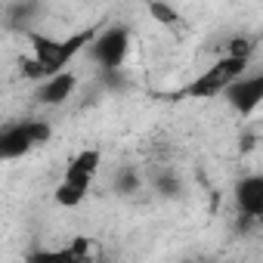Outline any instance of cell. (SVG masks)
Here are the masks:
<instances>
[{"instance_id":"4","label":"cell","mask_w":263,"mask_h":263,"mask_svg":"<svg viewBox=\"0 0 263 263\" xmlns=\"http://www.w3.org/2000/svg\"><path fill=\"white\" fill-rule=\"evenodd\" d=\"M99 167H102V152L99 149H81L68 164H65V183H74V186H81V189H90V183L96 180V174H99Z\"/></svg>"},{"instance_id":"1","label":"cell","mask_w":263,"mask_h":263,"mask_svg":"<svg viewBox=\"0 0 263 263\" xmlns=\"http://www.w3.org/2000/svg\"><path fill=\"white\" fill-rule=\"evenodd\" d=\"M248 56H220L217 62H211L192 84H186V96L192 99H208V96H220L232 81H238L248 71Z\"/></svg>"},{"instance_id":"9","label":"cell","mask_w":263,"mask_h":263,"mask_svg":"<svg viewBox=\"0 0 263 263\" xmlns=\"http://www.w3.org/2000/svg\"><path fill=\"white\" fill-rule=\"evenodd\" d=\"M149 10H152V16H155L161 25H177V22H180V13H177L174 7L161 4V0H152V4H149Z\"/></svg>"},{"instance_id":"7","label":"cell","mask_w":263,"mask_h":263,"mask_svg":"<svg viewBox=\"0 0 263 263\" xmlns=\"http://www.w3.org/2000/svg\"><path fill=\"white\" fill-rule=\"evenodd\" d=\"M235 201H238V211L241 217H260L263 214V177L251 174L245 180H238V189H235Z\"/></svg>"},{"instance_id":"5","label":"cell","mask_w":263,"mask_h":263,"mask_svg":"<svg viewBox=\"0 0 263 263\" xmlns=\"http://www.w3.org/2000/svg\"><path fill=\"white\" fill-rule=\"evenodd\" d=\"M226 96H229V102L241 111V115H251L257 105H260V96H263V81H260V74H251V78H238V81H232L226 90H223Z\"/></svg>"},{"instance_id":"2","label":"cell","mask_w":263,"mask_h":263,"mask_svg":"<svg viewBox=\"0 0 263 263\" xmlns=\"http://www.w3.org/2000/svg\"><path fill=\"white\" fill-rule=\"evenodd\" d=\"M50 140V124L47 121H22L16 127L0 130V158H22L31 149L44 146Z\"/></svg>"},{"instance_id":"8","label":"cell","mask_w":263,"mask_h":263,"mask_svg":"<svg viewBox=\"0 0 263 263\" xmlns=\"http://www.w3.org/2000/svg\"><path fill=\"white\" fill-rule=\"evenodd\" d=\"M53 198H56V204L59 208H78L84 198H87V189H81V186H74V183H59L56 186V192H53Z\"/></svg>"},{"instance_id":"3","label":"cell","mask_w":263,"mask_h":263,"mask_svg":"<svg viewBox=\"0 0 263 263\" xmlns=\"http://www.w3.org/2000/svg\"><path fill=\"white\" fill-rule=\"evenodd\" d=\"M127 47H130L127 28H121V25H118V28H108L105 34H99V37L93 41V59H96L102 68H115V65H121Z\"/></svg>"},{"instance_id":"6","label":"cell","mask_w":263,"mask_h":263,"mask_svg":"<svg viewBox=\"0 0 263 263\" xmlns=\"http://www.w3.org/2000/svg\"><path fill=\"white\" fill-rule=\"evenodd\" d=\"M74 90H78V74L62 68V71L47 74V84L37 90V99H41L44 105H59V102H65Z\"/></svg>"}]
</instances>
